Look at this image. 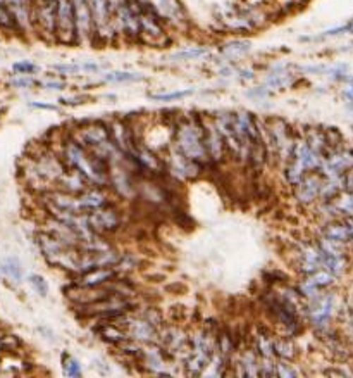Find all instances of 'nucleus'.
<instances>
[{
	"label": "nucleus",
	"instance_id": "24",
	"mask_svg": "<svg viewBox=\"0 0 353 378\" xmlns=\"http://www.w3.org/2000/svg\"><path fill=\"white\" fill-rule=\"evenodd\" d=\"M274 339L271 337L267 331H259L257 337H255V350L261 356V360H278L276 354H274Z\"/></svg>",
	"mask_w": 353,
	"mask_h": 378
},
{
	"label": "nucleus",
	"instance_id": "30",
	"mask_svg": "<svg viewBox=\"0 0 353 378\" xmlns=\"http://www.w3.org/2000/svg\"><path fill=\"white\" fill-rule=\"evenodd\" d=\"M0 272L6 273L9 279H13L16 281H21V276H23L21 264H19V261L14 260V257H9V260L4 261V263L0 264Z\"/></svg>",
	"mask_w": 353,
	"mask_h": 378
},
{
	"label": "nucleus",
	"instance_id": "3",
	"mask_svg": "<svg viewBox=\"0 0 353 378\" xmlns=\"http://www.w3.org/2000/svg\"><path fill=\"white\" fill-rule=\"evenodd\" d=\"M190 339H192V353L185 360L183 366L188 375L202 377V373L207 368L216 353L217 337L212 330L199 329L190 334Z\"/></svg>",
	"mask_w": 353,
	"mask_h": 378
},
{
	"label": "nucleus",
	"instance_id": "16",
	"mask_svg": "<svg viewBox=\"0 0 353 378\" xmlns=\"http://www.w3.org/2000/svg\"><path fill=\"white\" fill-rule=\"evenodd\" d=\"M202 121H204V138L209 157H211L212 163H221V161H224V157L230 156V154H228L226 142H224L223 135H221L219 130H217L212 116L202 118Z\"/></svg>",
	"mask_w": 353,
	"mask_h": 378
},
{
	"label": "nucleus",
	"instance_id": "1",
	"mask_svg": "<svg viewBox=\"0 0 353 378\" xmlns=\"http://www.w3.org/2000/svg\"><path fill=\"white\" fill-rule=\"evenodd\" d=\"M173 145L180 152H183L186 157L199 163L202 166H207L212 163L209 157L207 147H205L204 138V121L202 116H180L174 125V140Z\"/></svg>",
	"mask_w": 353,
	"mask_h": 378
},
{
	"label": "nucleus",
	"instance_id": "27",
	"mask_svg": "<svg viewBox=\"0 0 353 378\" xmlns=\"http://www.w3.org/2000/svg\"><path fill=\"white\" fill-rule=\"evenodd\" d=\"M341 327H343L341 334L345 335V339H347V342L353 350V300L341 311Z\"/></svg>",
	"mask_w": 353,
	"mask_h": 378
},
{
	"label": "nucleus",
	"instance_id": "32",
	"mask_svg": "<svg viewBox=\"0 0 353 378\" xmlns=\"http://www.w3.org/2000/svg\"><path fill=\"white\" fill-rule=\"evenodd\" d=\"M142 316L150 323V325L155 327V329H157L159 331H161L162 327H164V316H162L161 311L155 310V307H150V310L142 312Z\"/></svg>",
	"mask_w": 353,
	"mask_h": 378
},
{
	"label": "nucleus",
	"instance_id": "12",
	"mask_svg": "<svg viewBox=\"0 0 353 378\" xmlns=\"http://www.w3.org/2000/svg\"><path fill=\"white\" fill-rule=\"evenodd\" d=\"M353 168V149H340L326 156L317 171L326 178H343Z\"/></svg>",
	"mask_w": 353,
	"mask_h": 378
},
{
	"label": "nucleus",
	"instance_id": "13",
	"mask_svg": "<svg viewBox=\"0 0 353 378\" xmlns=\"http://www.w3.org/2000/svg\"><path fill=\"white\" fill-rule=\"evenodd\" d=\"M166 166H168V171L171 175H174L180 180H192L195 176H199L204 166L192 161L190 157H186L183 152H180L174 145H171L168 149V159H166Z\"/></svg>",
	"mask_w": 353,
	"mask_h": 378
},
{
	"label": "nucleus",
	"instance_id": "8",
	"mask_svg": "<svg viewBox=\"0 0 353 378\" xmlns=\"http://www.w3.org/2000/svg\"><path fill=\"white\" fill-rule=\"evenodd\" d=\"M35 28L49 42H57V2L35 0Z\"/></svg>",
	"mask_w": 353,
	"mask_h": 378
},
{
	"label": "nucleus",
	"instance_id": "42",
	"mask_svg": "<svg viewBox=\"0 0 353 378\" xmlns=\"http://www.w3.org/2000/svg\"><path fill=\"white\" fill-rule=\"evenodd\" d=\"M33 107H38V109H49V111H54L56 109V106H52V104H40V102H33L31 104Z\"/></svg>",
	"mask_w": 353,
	"mask_h": 378
},
{
	"label": "nucleus",
	"instance_id": "35",
	"mask_svg": "<svg viewBox=\"0 0 353 378\" xmlns=\"http://www.w3.org/2000/svg\"><path fill=\"white\" fill-rule=\"evenodd\" d=\"M64 373L71 378H80L81 377V366L75 358H66L64 360Z\"/></svg>",
	"mask_w": 353,
	"mask_h": 378
},
{
	"label": "nucleus",
	"instance_id": "25",
	"mask_svg": "<svg viewBox=\"0 0 353 378\" xmlns=\"http://www.w3.org/2000/svg\"><path fill=\"white\" fill-rule=\"evenodd\" d=\"M348 266H350L348 256H328V254H324L323 268L328 269L336 279H340V276H343L348 272Z\"/></svg>",
	"mask_w": 353,
	"mask_h": 378
},
{
	"label": "nucleus",
	"instance_id": "18",
	"mask_svg": "<svg viewBox=\"0 0 353 378\" xmlns=\"http://www.w3.org/2000/svg\"><path fill=\"white\" fill-rule=\"evenodd\" d=\"M233 373L238 377H261V356L254 347H245L235 353L231 361Z\"/></svg>",
	"mask_w": 353,
	"mask_h": 378
},
{
	"label": "nucleus",
	"instance_id": "17",
	"mask_svg": "<svg viewBox=\"0 0 353 378\" xmlns=\"http://www.w3.org/2000/svg\"><path fill=\"white\" fill-rule=\"evenodd\" d=\"M140 360H142V365L149 370V373H154V375H173V370H171L169 361H173L168 354L162 350V347H154V344H149L145 349L140 350Z\"/></svg>",
	"mask_w": 353,
	"mask_h": 378
},
{
	"label": "nucleus",
	"instance_id": "6",
	"mask_svg": "<svg viewBox=\"0 0 353 378\" xmlns=\"http://www.w3.org/2000/svg\"><path fill=\"white\" fill-rule=\"evenodd\" d=\"M145 4L168 30L183 32L188 26V14L181 0H147Z\"/></svg>",
	"mask_w": 353,
	"mask_h": 378
},
{
	"label": "nucleus",
	"instance_id": "44",
	"mask_svg": "<svg viewBox=\"0 0 353 378\" xmlns=\"http://www.w3.org/2000/svg\"><path fill=\"white\" fill-rule=\"evenodd\" d=\"M347 97L353 100V82L350 83V87H348V90H347Z\"/></svg>",
	"mask_w": 353,
	"mask_h": 378
},
{
	"label": "nucleus",
	"instance_id": "43",
	"mask_svg": "<svg viewBox=\"0 0 353 378\" xmlns=\"http://www.w3.org/2000/svg\"><path fill=\"white\" fill-rule=\"evenodd\" d=\"M345 221H347V225H348V230H350V235H352V242H353V216H350V218H345Z\"/></svg>",
	"mask_w": 353,
	"mask_h": 378
},
{
	"label": "nucleus",
	"instance_id": "29",
	"mask_svg": "<svg viewBox=\"0 0 353 378\" xmlns=\"http://www.w3.org/2000/svg\"><path fill=\"white\" fill-rule=\"evenodd\" d=\"M300 375H302V372L297 368V365H293V361L276 360V377L295 378V377H300Z\"/></svg>",
	"mask_w": 353,
	"mask_h": 378
},
{
	"label": "nucleus",
	"instance_id": "10",
	"mask_svg": "<svg viewBox=\"0 0 353 378\" xmlns=\"http://www.w3.org/2000/svg\"><path fill=\"white\" fill-rule=\"evenodd\" d=\"M76 142H80L81 145H85L87 149L99 147V145L106 144L107 140H111V132H109L107 123L102 121H87L81 123L73 128V132H69Z\"/></svg>",
	"mask_w": 353,
	"mask_h": 378
},
{
	"label": "nucleus",
	"instance_id": "37",
	"mask_svg": "<svg viewBox=\"0 0 353 378\" xmlns=\"http://www.w3.org/2000/svg\"><path fill=\"white\" fill-rule=\"evenodd\" d=\"M54 71H57L59 75H78L81 71V64H56Z\"/></svg>",
	"mask_w": 353,
	"mask_h": 378
},
{
	"label": "nucleus",
	"instance_id": "46",
	"mask_svg": "<svg viewBox=\"0 0 353 378\" xmlns=\"http://www.w3.org/2000/svg\"><path fill=\"white\" fill-rule=\"evenodd\" d=\"M352 299H353V287H352Z\"/></svg>",
	"mask_w": 353,
	"mask_h": 378
},
{
	"label": "nucleus",
	"instance_id": "11",
	"mask_svg": "<svg viewBox=\"0 0 353 378\" xmlns=\"http://www.w3.org/2000/svg\"><path fill=\"white\" fill-rule=\"evenodd\" d=\"M87 218L90 228L100 235L114 233V231H118L123 225L121 211L112 206V204H107V206L90 211V213L87 214Z\"/></svg>",
	"mask_w": 353,
	"mask_h": 378
},
{
	"label": "nucleus",
	"instance_id": "33",
	"mask_svg": "<svg viewBox=\"0 0 353 378\" xmlns=\"http://www.w3.org/2000/svg\"><path fill=\"white\" fill-rule=\"evenodd\" d=\"M193 90H180V92H171V94H157L152 95V100L155 102H173V100H180L192 95Z\"/></svg>",
	"mask_w": 353,
	"mask_h": 378
},
{
	"label": "nucleus",
	"instance_id": "9",
	"mask_svg": "<svg viewBox=\"0 0 353 378\" xmlns=\"http://www.w3.org/2000/svg\"><path fill=\"white\" fill-rule=\"evenodd\" d=\"M324 188V176L319 171L307 173L297 185L293 187V195L300 206L309 207L321 200Z\"/></svg>",
	"mask_w": 353,
	"mask_h": 378
},
{
	"label": "nucleus",
	"instance_id": "7",
	"mask_svg": "<svg viewBox=\"0 0 353 378\" xmlns=\"http://www.w3.org/2000/svg\"><path fill=\"white\" fill-rule=\"evenodd\" d=\"M169 30L164 23L154 14L147 4H143L142 14H140V42L152 47H164L169 44Z\"/></svg>",
	"mask_w": 353,
	"mask_h": 378
},
{
	"label": "nucleus",
	"instance_id": "2",
	"mask_svg": "<svg viewBox=\"0 0 353 378\" xmlns=\"http://www.w3.org/2000/svg\"><path fill=\"white\" fill-rule=\"evenodd\" d=\"M323 159H324L323 156H319L316 150L310 147L307 138H305V133L304 132L298 133L292 159H290V163L285 166V169H283L288 185L295 187V185L304 178L307 173L317 171V169L321 168V164H323Z\"/></svg>",
	"mask_w": 353,
	"mask_h": 378
},
{
	"label": "nucleus",
	"instance_id": "31",
	"mask_svg": "<svg viewBox=\"0 0 353 378\" xmlns=\"http://www.w3.org/2000/svg\"><path fill=\"white\" fill-rule=\"evenodd\" d=\"M207 54V49L205 47H192V49H183L180 52L173 54L174 61H195L200 59Z\"/></svg>",
	"mask_w": 353,
	"mask_h": 378
},
{
	"label": "nucleus",
	"instance_id": "45",
	"mask_svg": "<svg viewBox=\"0 0 353 378\" xmlns=\"http://www.w3.org/2000/svg\"><path fill=\"white\" fill-rule=\"evenodd\" d=\"M350 33H353V25H352V30H350Z\"/></svg>",
	"mask_w": 353,
	"mask_h": 378
},
{
	"label": "nucleus",
	"instance_id": "34",
	"mask_svg": "<svg viewBox=\"0 0 353 378\" xmlns=\"http://www.w3.org/2000/svg\"><path fill=\"white\" fill-rule=\"evenodd\" d=\"M13 71L16 73V75L31 76V75H35V73H38V66H37V64L30 63V61H21V63L14 64Z\"/></svg>",
	"mask_w": 353,
	"mask_h": 378
},
{
	"label": "nucleus",
	"instance_id": "21",
	"mask_svg": "<svg viewBox=\"0 0 353 378\" xmlns=\"http://www.w3.org/2000/svg\"><path fill=\"white\" fill-rule=\"evenodd\" d=\"M90 187H92L90 181L85 178L80 171H76V169H71V168L66 169L64 175L61 176L59 183H57V188L69 192V194H73V195H81Z\"/></svg>",
	"mask_w": 353,
	"mask_h": 378
},
{
	"label": "nucleus",
	"instance_id": "15",
	"mask_svg": "<svg viewBox=\"0 0 353 378\" xmlns=\"http://www.w3.org/2000/svg\"><path fill=\"white\" fill-rule=\"evenodd\" d=\"M324 252L316 242H304L297 249V269L304 275H312L317 269H323Z\"/></svg>",
	"mask_w": 353,
	"mask_h": 378
},
{
	"label": "nucleus",
	"instance_id": "40",
	"mask_svg": "<svg viewBox=\"0 0 353 378\" xmlns=\"http://www.w3.org/2000/svg\"><path fill=\"white\" fill-rule=\"evenodd\" d=\"M343 185H345V190H350V192L353 190V168L343 176Z\"/></svg>",
	"mask_w": 353,
	"mask_h": 378
},
{
	"label": "nucleus",
	"instance_id": "5",
	"mask_svg": "<svg viewBox=\"0 0 353 378\" xmlns=\"http://www.w3.org/2000/svg\"><path fill=\"white\" fill-rule=\"evenodd\" d=\"M336 312V295L323 291L305 303V316L316 330H323L331 327L333 316Z\"/></svg>",
	"mask_w": 353,
	"mask_h": 378
},
{
	"label": "nucleus",
	"instance_id": "20",
	"mask_svg": "<svg viewBox=\"0 0 353 378\" xmlns=\"http://www.w3.org/2000/svg\"><path fill=\"white\" fill-rule=\"evenodd\" d=\"M78 199H80L81 209H83L85 214L111 204V195H109L107 188L100 187H90L88 190H85L83 194L78 195Z\"/></svg>",
	"mask_w": 353,
	"mask_h": 378
},
{
	"label": "nucleus",
	"instance_id": "28",
	"mask_svg": "<svg viewBox=\"0 0 353 378\" xmlns=\"http://www.w3.org/2000/svg\"><path fill=\"white\" fill-rule=\"evenodd\" d=\"M107 83H133L138 80H143V75L133 71H111L104 76Z\"/></svg>",
	"mask_w": 353,
	"mask_h": 378
},
{
	"label": "nucleus",
	"instance_id": "38",
	"mask_svg": "<svg viewBox=\"0 0 353 378\" xmlns=\"http://www.w3.org/2000/svg\"><path fill=\"white\" fill-rule=\"evenodd\" d=\"M35 83L37 82H35L31 76H25V75H19V78H16V80H13V82H11V85H13V87H16V88H31Z\"/></svg>",
	"mask_w": 353,
	"mask_h": 378
},
{
	"label": "nucleus",
	"instance_id": "14",
	"mask_svg": "<svg viewBox=\"0 0 353 378\" xmlns=\"http://www.w3.org/2000/svg\"><path fill=\"white\" fill-rule=\"evenodd\" d=\"M75 4L76 45H93V18L90 0H73Z\"/></svg>",
	"mask_w": 353,
	"mask_h": 378
},
{
	"label": "nucleus",
	"instance_id": "26",
	"mask_svg": "<svg viewBox=\"0 0 353 378\" xmlns=\"http://www.w3.org/2000/svg\"><path fill=\"white\" fill-rule=\"evenodd\" d=\"M223 56L226 57H231V59H235V57H242L245 56V54H248L252 50V42L248 40H233V42H228L226 45H223Z\"/></svg>",
	"mask_w": 353,
	"mask_h": 378
},
{
	"label": "nucleus",
	"instance_id": "36",
	"mask_svg": "<svg viewBox=\"0 0 353 378\" xmlns=\"http://www.w3.org/2000/svg\"><path fill=\"white\" fill-rule=\"evenodd\" d=\"M30 281H31V285H33L35 291H37L42 297H45L47 294H49V285H47V281H45L44 276L31 275Z\"/></svg>",
	"mask_w": 353,
	"mask_h": 378
},
{
	"label": "nucleus",
	"instance_id": "22",
	"mask_svg": "<svg viewBox=\"0 0 353 378\" xmlns=\"http://www.w3.org/2000/svg\"><path fill=\"white\" fill-rule=\"evenodd\" d=\"M321 237L331 238V240L341 242V244L352 245V235L348 230V225L345 219H329L328 223L321 230Z\"/></svg>",
	"mask_w": 353,
	"mask_h": 378
},
{
	"label": "nucleus",
	"instance_id": "39",
	"mask_svg": "<svg viewBox=\"0 0 353 378\" xmlns=\"http://www.w3.org/2000/svg\"><path fill=\"white\" fill-rule=\"evenodd\" d=\"M42 87L47 88V90L61 92V90H64L68 85H66L64 80H47V82H42Z\"/></svg>",
	"mask_w": 353,
	"mask_h": 378
},
{
	"label": "nucleus",
	"instance_id": "4",
	"mask_svg": "<svg viewBox=\"0 0 353 378\" xmlns=\"http://www.w3.org/2000/svg\"><path fill=\"white\" fill-rule=\"evenodd\" d=\"M159 346L173 361L185 362L192 353V339L186 330L176 325H164L159 331Z\"/></svg>",
	"mask_w": 353,
	"mask_h": 378
},
{
	"label": "nucleus",
	"instance_id": "19",
	"mask_svg": "<svg viewBox=\"0 0 353 378\" xmlns=\"http://www.w3.org/2000/svg\"><path fill=\"white\" fill-rule=\"evenodd\" d=\"M116 276H118L116 268H95L90 269V272L80 273L76 276L75 285H78V287H102V285H107L109 281L116 280Z\"/></svg>",
	"mask_w": 353,
	"mask_h": 378
},
{
	"label": "nucleus",
	"instance_id": "41",
	"mask_svg": "<svg viewBox=\"0 0 353 378\" xmlns=\"http://www.w3.org/2000/svg\"><path fill=\"white\" fill-rule=\"evenodd\" d=\"M85 100L87 99H78V97H71V99H68V97H64V99H61V104H64V106H80V104H83Z\"/></svg>",
	"mask_w": 353,
	"mask_h": 378
},
{
	"label": "nucleus",
	"instance_id": "23",
	"mask_svg": "<svg viewBox=\"0 0 353 378\" xmlns=\"http://www.w3.org/2000/svg\"><path fill=\"white\" fill-rule=\"evenodd\" d=\"M274 346V354H276L278 360H290L293 361L298 356L297 346L293 344L292 339L286 337H274L273 341Z\"/></svg>",
	"mask_w": 353,
	"mask_h": 378
}]
</instances>
